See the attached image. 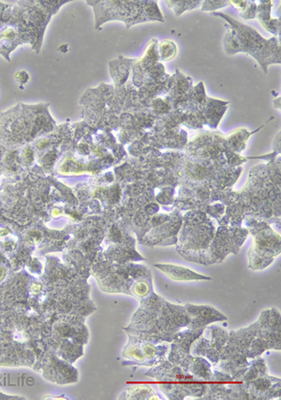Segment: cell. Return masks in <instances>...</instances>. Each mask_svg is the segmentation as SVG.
<instances>
[{
    "label": "cell",
    "mask_w": 281,
    "mask_h": 400,
    "mask_svg": "<svg viewBox=\"0 0 281 400\" xmlns=\"http://www.w3.org/2000/svg\"><path fill=\"white\" fill-rule=\"evenodd\" d=\"M101 5L103 12H99L97 21H123L130 28L135 24L147 21H163L159 7L153 1H107Z\"/></svg>",
    "instance_id": "7a4b0ae2"
},
{
    "label": "cell",
    "mask_w": 281,
    "mask_h": 400,
    "mask_svg": "<svg viewBox=\"0 0 281 400\" xmlns=\"http://www.w3.org/2000/svg\"><path fill=\"white\" fill-rule=\"evenodd\" d=\"M160 54L163 60H170L176 57V47L172 42H163L160 45Z\"/></svg>",
    "instance_id": "277c9868"
},
{
    "label": "cell",
    "mask_w": 281,
    "mask_h": 400,
    "mask_svg": "<svg viewBox=\"0 0 281 400\" xmlns=\"http://www.w3.org/2000/svg\"><path fill=\"white\" fill-rule=\"evenodd\" d=\"M5 276V271L3 270V269H0V279L3 278Z\"/></svg>",
    "instance_id": "52a82bcc"
},
{
    "label": "cell",
    "mask_w": 281,
    "mask_h": 400,
    "mask_svg": "<svg viewBox=\"0 0 281 400\" xmlns=\"http://www.w3.org/2000/svg\"><path fill=\"white\" fill-rule=\"evenodd\" d=\"M221 16L231 25L224 39V47L230 55L246 52L256 58L264 73L270 64L280 63V47L277 40H264L250 26L244 25L228 15L215 13Z\"/></svg>",
    "instance_id": "6da1fadb"
},
{
    "label": "cell",
    "mask_w": 281,
    "mask_h": 400,
    "mask_svg": "<svg viewBox=\"0 0 281 400\" xmlns=\"http://www.w3.org/2000/svg\"><path fill=\"white\" fill-rule=\"evenodd\" d=\"M271 1H262L258 8V18L262 25L274 34H280V21L271 19L270 10H271Z\"/></svg>",
    "instance_id": "3957f363"
},
{
    "label": "cell",
    "mask_w": 281,
    "mask_h": 400,
    "mask_svg": "<svg viewBox=\"0 0 281 400\" xmlns=\"http://www.w3.org/2000/svg\"><path fill=\"white\" fill-rule=\"evenodd\" d=\"M3 35H4L5 38H6L8 40H12V39L15 38V31H13L12 28H9V29H7V31H5Z\"/></svg>",
    "instance_id": "8992f818"
},
{
    "label": "cell",
    "mask_w": 281,
    "mask_h": 400,
    "mask_svg": "<svg viewBox=\"0 0 281 400\" xmlns=\"http://www.w3.org/2000/svg\"><path fill=\"white\" fill-rule=\"evenodd\" d=\"M16 78H17L20 82L26 83L28 82V76L26 72H20V73L16 74Z\"/></svg>",
    "instance_id": "5b68a950"
}]
</instances>
